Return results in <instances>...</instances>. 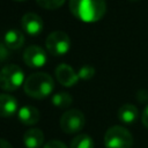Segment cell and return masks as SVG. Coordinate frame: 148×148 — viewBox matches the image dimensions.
I'll return each instance as SVG.
<instances>
[{
	"label": "cell",
	"instance_id": "1",
	"mask_svg": "<svg viewBox=\"0 0 148 148\" xmlns=\"http://www.w3.org/2000/svg\"><path fill=\"white\" fill-rule=\"evenodd\" d=\"M71 13L82 22L99 21L106 12L105 0H69Z\"/></svg>",
	"mask_w": 148,
	"mask_h": 148
},
{
	"label": "cell",
	"instance_id": "2",
	"mask_svg": "<svg viewBox=\"0 0 148 148\" xmlns=\"http://www.w3.org/2000/svg\"><path fill=\"white\" fill-rule=\"evenodd\" d=\"M54 89V81L47 73L44 72H37L30 74L24 83H23V90L24 92L37 99H43L51 95V92Z\"/></svg>",
	"mask_w": 148,
	"mask_h": 148
},
{
	"label": "cell",
	"instance_id": "3",
	"mask_svg": "<svg viewBox=\"0 0 148 148\" xmlns=\"http://www.w3.org/2000/svg\"><path fill=\"white\" fill-rule=\"evenodd\" d=\"M24 73L15 64L5 65L0 69V88L5 91H14L24 83Z\"/></svg>",
	"mask_w": 148,
	"mask_h": 148
},
{
	"label": "cell",
	"instance_id": "4",
	"mask_svg": "<svg viewBox=\"0 0 148 148\" xmlns=\"http://www.w3.org/2000/svg\"><path fill=\"white\" fill-rule=\"evenodd\" d=\"M105 148H132L133 136L123 126L116 125L110 127L104 135Z\"/></svg>",
	"mask_w": 148,
	"mask_h": 148
},
{
	"label": "cell",
	"instance_id": "5",
	"mask_svg": "<svg viewBox=\"0 0 148 148\" xmlns=\"http://www.w3.org/2000/svg\"><path fill=\"white\" fill-rule=\"evenodd\" d=\"M45 46L47 52L54 57H61L66 54L71 47L69 36L61 30L51 32L45 39Z\"/></svg>",
	"mask_w": 148,
	"mask_h": 148
},
{
	"label": "cell",
	"instance_id": "6",
	"mask_svg": "<svg viewBox=\"0 0 148 148\" xmlns=\"http://www.w3.org/2000/svg\"><path fill=\"white\" fill-rule=\"evenodd\" d=\"M86 124L84 114L77 109H71L64 112L60 118V127L62 132L73 134L80 132Z\"/></svg>",
	"mask_w": 148,
	"mask_h": 148
},
{
	"label": "cell",
	"instance_id": "7",
	"mask_svg": "<svg viewBox=\"0 0 148 148\" xmlns=\"http://www.w3.org/2000/svg\"><path fill=\"white\" fill-rule=\"evenodd\" d=\"M23 61L31 68L43 67L47 61V56L44 49L38 45H30L24 50Z\"/></svg>",
	"mask_w": 148,
	"mask_h": 148
},
{
	"label": "cell",
	"instance_id": "8",
	"mask_svg": "<svg viewBox=\"0 0 148 148\" xmlns=\"http://www.w3.org/2000/svg\"><path fill=\"white\" fill-rule=\"evenodd\" d=\"M21 25L29 36H37L44 29L43 18L36 13H25L21 18Z\"/></svg>",
	"mask_w": 148,
	"mask_h": 148
},
{
	"label": "cell",
	"instance_id": "9",
	"mask_svg": "<svg viewBox=\"0 0 148 148\" xmlns=\"http://www.w3.org/2000/svg\"><path fill=\"white\" fill-rule=\"evenodd\" d=\"M56 73V79L57 81L65 87H72L74 84L77 83L79 75L77 73L67 64H60L57 66V68L54 69Z\"/></svg>",
	"mask_w": 148,
	"mask_h": 148
},
{
	"label": "cell",
	"instance_id": "10",
	"mask_svg": "<svg viewBox=\"0 0 148 148\" xmlns=\"http://www.w3.org/2000/svg\"><path fill=\"white\" fill-rule=\"evenodd\" d=\"M18 111L16 98L9 94H0V117H12Z\"/></svg>",
	"mask_w": 148,
	"mask_h": 148
},
{
	"label": "cell",
	"instance_id": "11",
	"mask_svg": "<svg viewBox=\"0 0 148 148\" xmlns=\"http://www.w3.org/2000/svg\"><path fill=\"white\" fill-rule=\"evenodd\" d=\"M23 143L27 148H40L44 143V133L42 130L32 127L23 135Z\"/></svg>",
	"mask_w": 148,
	"mask_h": 148
},
{
	"label": "cell",
	"instance_id": "12",
	"mask_svg": "<svg viewBox=\"0 0 148 148\" xmlns=\"http://www.w3.org/2000/svg\"><path fill=\"white\" fill-rule=\"evenodd\" d=\"M17 118L24 125H35L39 121V111L32 105H24L18 109Z\"/></svg>",
	"mask_w": 148,
	"mask_h": 148
},
{
	"label": "cell",
	"instance_id": "13",
	"mask_svg": "<svg viewBox=\"0 0 148 148\" xmlns=\"http://www.w3.org/2000/svg\"><path fill=\"white\" fill-rule=\"evenodd\" d=\"M3 40L9 50H18L24 44V35L17 29H10L5 34Z\"/></svg>",
	"mask_w": 148,
	"mask_h": 148
},
{
	"label": "cell",
	"instance_id": "14",
	"mask_svg": "<svg viewBox=\"0 0 148 148\" xmlns=\"http://www.w3.org/2000/svg\"><path fill=\"white\" fill-rule=\"evenodd\" d=\"M139 116V111L133 104H124L118 110V118L124 124H133Z\"/></svg>",
	"mask_w": 148,
	"mask_h": 148
},
{
	"label": "cell",
	"instance_id": "15",
	"mask_svg": "<svg viewBox=\"0 0 148 148\" xmlns=\"http://www.w3.org/2000/svg\"><path fill=\"white\" fill-rule=\"evenodd\" d=\"M51 102H52V104L54 106H57L59 109H65V108H68L72 104L73 98L68 92L59 91V92H57V94H54L52 96Z\"/></svg>",
	"mask_w": 148,
	"mask_h": 148
},
{
	"label": "cell",
	"instance_id": "16",
	"mask_svg": "<svg viewBox=\"0 0 148 148\" xmlns=\"http://www.w3.org/2000/svg\"><path fill=\"white\" fill-rule=\"evenodd\" d=\"M69 148H94V141L88 134H77L71 141Z\"/></svg>",
	"mask_w": 148,
	"mask_h": 148
},
{
	"label": "cell",
	"instance_id": "17",
	"mask_svg": "<svg viewBox=\"0 0 148 148\" xmlns=\"http://www.w3.org/2000/svg\"><path fill=\"white\" fill-rule=\"evenodd\" d=\"M36 2L42 8L52 10V9H57V8L61 7L64 5L65 0H36Z\"/></svg>",
	"mask_w": 148,
	"mask_h": 148
},
{
	"label": "cell",
	"instance_id": "18",
	"mask_svg": "<svg viewBox=\"0 0 148 148\" xmlns=\"http://www.w3.org/2000/svg\"><path fill=\"white\" fill-rule=\"evenodd\" d=\"M77 75H79V79L81 80H84V81L90 80L95 75V68L91 65H84L79 69Z\"/></svg>",
	"mask_w": 148,
	"mask_h": 148
},
{
	"label": "cell",
	"instance_id": "19",
	"mask_svg": "<svg viewBox=\"0 0 148 148\" xmlns=\"http://www.w3.org/2000/svg\"><path fill=\"white\" fill-rule=\"evenodd\" d=\"M43 148H67V146L60 140H51L46 142L43 146Z\"/></svg>",
	"mask_w": 148,
	"mask_h": 148
},
{
	"label": "cell",
	"instance_id": "20",
	"mask_svg": "<svg viewBox=\"0 0 148 148\" xmlns=\"http://www.w3.org/2000/svg\"><path fill=\"white\" fill-rule=\"evenodd\" d=\"M136 98L139 102L141 103H145L148 101V91L146 89H140L138 92H136Z\"/></svg>",
	"mask_w": 148,
	"mask_h": 148
},
{
	"label": "cell",
	"instance_id": "21",
	"mask_svg": "<svg viewBox=\"0 0 148 148\" xmlns=\"http://www.w3.org/2000/svg\"><path fill=\"white\" fill-rule=\"evenodd\" d=\"M7 58H8V47L5 44L0 43V64L3 62Z\"/></svg>",
	"mask_w": 148,
	"mask_h": 148
},
{
	"label": "cell",
	"instance_id": "22",
	"mask_svg": "<svg viewBox=\"0 0 148 148\" xmlns=\"http://www.w3.org/2000/svg\"><path fill=\"white\" fill-rule=\"evenodd\" d=\"M141 120H142V124L145 125V127L148 128V105L145 108V110H143V112H142Z\"/></svg>",
	"mask_w": 148,
	"mask_h": 148
},
{
	"label": "cell",
	"instance_id": "23",
	"mask_svg": "<svg viewBox=\"0 0 148 148\" xmlns=\"http://www.w3.org/2000/svg\"><path fill=\"white\" fill-rule=\"evenodd\" d=\"M0 148H13V146L9 141L0 138Z\"/></svg>",
	"mask_w": 148,
	"mask_h": 148
},
{
	"label": "cell",
	"instance_id": "24",
	"mask_svg": "<svg viewBox=\"0 0 148 148\" xmlns=\"http://www.w3.org/2000/svg\"><path fill=\"white\" fill-rule=\"evenodd\" d=\"M14 1H27V0H14Z\"/></svg>",
	"mask_w": 148,
	"mask_h": 148
},
{
	"label": "cell",
	"instance_id": "25",
	"mask_svg": "<svg viewBox=\"0 0 148 148\" xmlns=\"http://www.w3.org/2000/svg\"><path fill=\"white\" fill-rule=\"evenodd\" d=\"M130 1H138V0H130Z\"/></svg>",
	"mask_w": 148,
	"mask_h": 148
}]
</instances>
